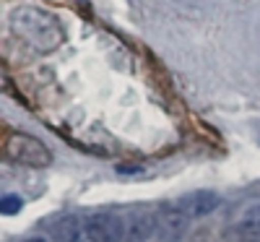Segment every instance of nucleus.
Here are the masks:
<instances>
[{"mask_svg": "<svg viewBox=\"0 0 260 242\" xmlns=\"http://www.w3.org/2000/svg\"><path fill=\"white\" fill-rule=\"evenodd\" d=\"M11 29L16 32V37H21L42 52L55 50L62 42L60 21L52 13L42 11V8H31V6H18L11 13Z\"/></svg>", "mask_w": 260, "mask_h": 242, "instance_id": "nucleus-1", "label": "nucleus"}, {"mask_svg": "<svg viewBox=\"0 0 260 242\" xmlns=\"http://www.w3.org/2000/svg\"><path fill=\"white\" fill-rule=\"evenodd\" d=\"M3 154L6 159L16 162V164H24V167H50L52 164V151L47 143H42L39 138L29 136V133H21V130H8L6 138H3Z\"/></svg>", "mask_w": 260, "mask_h": 242, "instance_id": "nucleus-2", "label": "nucleus"}, {"mask_svg": "<svg viewBox=\"0 0 260 242\" xmlns=\"http://www.w3.org/2000/svg\"><path fill=\"white\" fill-rule=\"evenodd\" d=\"M86 242H125V219L115 214H94L86 219Z\"/></svg>", "mask_w": 260, "mask_h": 242, "instance_id": "nucleus-3", "label": "nucleus"}, {"mask_svg": "<svg viewBox=\"0 0 260 242\" xmlns=\"http://www.w3.org/2000/svg\"><path fill=\"white\" fill-rule=\"evenodd\" d=\"M190 222L192 219L177 203L167 206L156 214V234L161 242H182L190 232Z\"/></svg>", "mask_w": 260, "mask_h": 242, "instance_id": "nucleus-4", "label": "nucleus"}, {"mask_svg": "<svg viewBox=\"0 0 260 242\" xmlns=\"http://www.w3.org/2000/svg\"><path fill=\"white\" fill-rule=\"evenodd\" d=\"M177 206L190 216V219H201V216H208L213 214L216 208L221 206V198L219 193H213V190H192V193H185Z\"/></svg>", "mask_w": 260, "mask_h": 242, "instance_id": "nucleus-5", "label": "nucleus"}, {"mask_svg": "<svg viewBox=\"0 0 260 242\" xmlns=\"http://www.w3.org/2000/svg\"><path fill=\"white\" fill-rule=\"evenodd\" d=\"M156 234V214L133 211L125 216V242H146Z\"/></svg>", "mask_w": 260, "mask_h": 242, "instance_id": "nucleus-6", "label": "nucleus"}, {"mask_svg": "<svg viewBox=\"0 0 260 242\" xmlns=\"http://www.w3.org/2000/svg\"><path fill=\"white\" fill-rule=\"evenodd\" d=\"M50 237L55 242H83L86 239V222H81L78 216H57L50 224Z\"/></svg>", "mask_w": 260, "mask_h": 242, "instance_id": "nucleus-7", "label": "nucleus"}, {"mask_svg": "<svg viewBox=\"0 0 260 242\" xmlns=\"http://www.w3.org/2000/svg\"><path fill=\"white\" fill-rule=\"evenodd\" d=\"M240 229L245 237H260V203L247 208L240 219Z\"/></svg>", "mask_w": 260, "mask_h": 242, "instance_id": "nucleus-8", "label": "nucleus"}, {"mask_svg": "<svg viewBox=\"0 0 260 242\" xmlns=\"http://www.w3.org/2000/svg\"><path fill=\"white\" fill-rule=\"evenodd\" d=\"M21 206H24V201H21V195L8 193V195H3V201H0V214L13 216V214H18V211H21Z\"/></svg>", "mask_w": 260, "mask_h": 242, "instance_id": "nucleus-9", "label": "nucleus"}, {"mask_svg": "<svg viewBox=\"0 0 260 242\" xmlns=\"http://www.w3.org/2000/svg\"><path fill=\"white\" fill-rule=\"evenodd\" d=\"M21 242H47L45 237H29V239H21Z\"/></svg>", "mask_w": 260, "mask_h": 242, "instance_id": "nucleus-10", "label": "nucleus"}, {"mask_svg": "<svg viewBox=\"0 0 260 242\" xmlns=\"http://www.w3.org/2000/svg\"><path fill=\"white\" fill-rule=\"evenodd\" d=\"M242 242H260V237H245Z\"/></svg>", "mask_w": 260, "mask_h": 242, "instance_id": "nucleus-11", "label": "nucleus"}]
</instances>
